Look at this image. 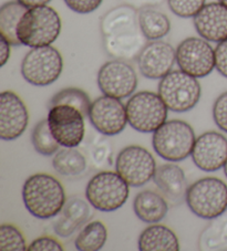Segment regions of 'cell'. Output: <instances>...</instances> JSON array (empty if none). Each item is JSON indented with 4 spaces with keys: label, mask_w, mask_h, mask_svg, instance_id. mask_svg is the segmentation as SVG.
Masks as SVG:
<instances>
[{
    "label": "cell",
    "mask_w": 227,
    "mask_h": 251,
    "mask_svg": "<svg viewBox=\"0 0 227 251\" xmlns=\"http://www.w3.org/2000/svg\"><path fill=\"white\" fill-rule=\"evenodd\" d=\"M158 92L170 111L184 113L196 106L202 90L198 77L175 70L160 80Z\"/></svg>",
    "instance_id": "ba28073f"
},
{
    "label": "cell",
    "mask_w": 227,
    "mask_h": 251,
    "mask_svg": "<svg viewBox=\"0 0 227 251\" xmlns=\"http://www.w3.org/2000/svg\"><path fill=\"white\" fill-rule=\"evenodd\" d=\"M91 158L94 165L102 168L111 165V146L108 141H99L91 149Z\"/></svg>",
    "instance_id": "1f68e13d"
},
{
    "label": "cell",
    "mask_w": 227,
    "mask_h": 251,
    "mask_svg": "<svg viewBox=\"0 0 227 251\" xmlns=\"http://www.w3.org/2000/svg\"><path fill=\"white\" fill-rule=\"evenodd\" d=\"M108 240V229L104 224L94 220L81 229L74 240V246L80 251H98Z\"/></svg>",
    "instance_id": "4316f807"
},
{
    "label": "cell",
    "mask_w": 227,
    "mask_h": 251,
    "mask_svg": "<svg viewBox=\"0 0 227 251\" xmlns=\"http://www.w3.org/2000/svg\"><path fill=\"white\" fill-rule=\"evenodd\" d=\"M69 9L80 15L91 14L101 6L103 0H63Z\"/></svg>",
    "instance_id": "836d02e7"
},
{
    "label": "cell",
    "mask_w": 227,
    "mask_h": 251,
    "mask_svg": "<svg viewBox=\"0 0 227 251\" xmlns=\"http://www.w3.org/2000/svg\"><path fill=\"white\" fill-rule=\"evenodd\" d=\"M52 135L62 147L79 146L85 138V115L71 105H56L48 113Z\"/></svg>",
    "instance_id": "7c38bea8"
},
{
    "label": "cell",
    "mask_w": 227,
    "mask_h": 251,
    "mask_svg": "<svg viewBox=\"0 0 227 251\" xmlns=\"http://www.w3.org/2000/svg\"><path fill=\"white\" fill-rule=\"evenodd\" d=\"M153 180L164 198L172 205H180L185 201L190 186L187 184L184 171L176 164L169 163L159 166L155 171Z\"/></svg>",
    "instance_id": "d6986e66"
},
{
    "label": "cell",
    "mask_w": 227,
    "mask_h": 251,
    "mask_svg": "<svg viewBox=\"0 0 227 251\" xmlns=\"http://www.w3.org/2000/svg\"><path fill=\"white\" fill-rule=\"evenodd\" d=\"M125 107L129 124L140 133H154L167 122L169 109L159 93L150 91L135 93Z\"/></svg>",
    "instance_id": "52a82bcc"
},
{
    "label": "cell",
    "mask_w": 227,
    "mask_h": 251,
    "mask_svg": "<svg viewBox=\"0 0 227 251\" xmlns=\"http://www.w3.org/2000/svg\"><path fill=\"white\" fill-rule=\"evenodd\" d=\"M224 174H225V176L227 177V161H226V163H225V165H224Z\"/></svg>",
    "instance_id": "ab89813d"
},
{
    "label": "cell",
    "mask_w": 227,
    "mask_h": 251,
    "mask_svg": "<svg viewBox=\"0 0 227 251\" xmlns=\"http://www.w3.org/2000/svg\"><path fill=\"white\" fill-rule=\"evenodd\" d=\"M25 207L33 217L46 220L60 214L67 201L62 184L49 174L38 173L26 179L23 187Z\"/></svg>",
    "instance_id": "7a4b0ae2"
},
{
    "label": "cell",
    "mask_w": 227,
    "mask_h": 251,
    "mask_svg": "<svg viewBox=\"0 0 227 251\" xmlns=\"http://www.w3.org/2000/svg\"><path fill=\"white\" fill-rule=\"evenodd\" d=\"M0 250L25 251L28 250L23 233L14 225L2 224L0 226Z\"/></svg>",
    "instance_id": "f546056e"
},
{
    "label": "cell",
    "mask_w": 227,
    "mask_h": 251,
    "mask_svg": "<svg viewBox=\"0 0 227 251\" xmlns=\"http://www.w3.org/2000/svg\"><path fill=\"white\" fill-rule=\"evenodd\" d=\"M63 247L60 242L49 236H42L34 239L28 246V251H62Z\"/></svg>",
    "instance_id": "e575fe53"
},
{
    "label": "cell",
    "mask_w": 227,
    "mask_h": 251,
    "mask_svg": "<svg viewBox=\"0 0 227 251\" xmlns=\"http://www.w3.org/2000/svg\"><path fill=\"white\" fill-rule=\"evenodd\" d=\"M52 166L61 176L74 177L85 171L86 159L76 147H64L55 154Z\"/></svg>",
    "instance_id": "484cf974"
},
{
    "label": "cell",
    "mask_w": 227,
    "mask_h": 251,
    "mask_svg": "<svg viewBox=\"0 0 227 251\" xmlns=\"http://www.w3.org/2000/svg\"><path fill=\"white\" fill-rule=\"evenodd\" d=\"M213 119L217 127L227 133V91L222 93L214 102Z\"/></svg>",
    "instance_id": "d6a6232c"
},
{
    "label": "cell",
    "mask_w": 227,
    "mask_h": 251,
    "mask_svg": "<svg viewBox=\"0 0 227 251\" xmlns=\"http://www.w3.org/2000/svg\"><path fill=\"white\" fill-rule=\"evenodd\" d=\"M185 201L195 216L214 219L227 210V185L216 177L200 178L187 189Z\"/></svg>",
    "instance_id": "5b68a950"
},
{
    "label": "cell",
    "mask_w": 227,
    "mask_h": 251,
    "mask_svg": "<svg viewBox=\"0 0 227 251\" xmlns=\"http://www.w3.org/2000/svg\"><path fill=\"white\" fill-rule=\"evenodd\" d=\"M215 69L227 79V39L217 43L215 48Z\"/></svg>",
    "instance_id": "d590c367"
},
{
    "label": "cell",
    "mask_w": 227,
    "mask_h": 251,
    "mask_svg": "<svg viewBox=\"0 0 227 251\" xmlns=\"http://www.w3.org/2000/svg\"><path fill=\"white\" fill-rule=\"evenodd\" d=\"M97 81L104 95L119 100L132 97L138 86V75L134 68L126 61L115 59L100 68Z\"/></svg>",
    "instance_id": "4fadbf2b"
},
{
    "label": "cell",
    "mask_w": 227,
    "mask_h": 251,
    "mask_svg": "<svg viewBox=\"0 0 227 251\" xmlns=\"http://www.w3.org/2000/svg\"><path fill=\"white\" fill-rule=\"evenodd\" d=\"M193 19L200 38L216 43L227 39V7L220 1L206 3Z\"/></svg>",
    "instance_id": "ac0fdd59"
},
{
    "label": "cell",
    "mask_w": 227,
    "mask_h": 251,
    "mask_svg": "<svg viewBox=\"0 0 227 251\" xmlns=\"http://www.w3.org/2000/svg\"><path fill=\"white\" fill-rule=\"evenodd\" d=\"M169 7L180 18H194L195 15L206 5V0H168Z\"/></svg>",
    "instance_id": "4dcf8cb0"
},
{
    "label": "cell",
    "mask_w": 227,
    "mask_h": 251,
    "mask_svg": "<svg viewBox=\"0 0 227 251\" xmlns=\"http://www.w3.org/2000/svg\"><path fill=\"white\" fill-rule=\"evenodd\" d=\"M88 119L92 126L106 136L117 135L129 124L125 105L119 99L108 95H102L91 103Z\"/></svg>",
    "instance_id": "5bb4252c"
},
{
    "label": "cell",
    "mask_w": 227,
    "mask_h": 251,
    "mask_svg": "<svg viewBox=\"0 0 227 251\" xmlns=\"http://www.w3.org/2000/svg\"><path fill=\"white\" fill-rule=\"evenodd\" d=\"M156 168L153 155L139 145L124 147L115 159V172L131 187L147 184L153 179Z\"/></svg>",
    "instance_id": "30bf717a"
},
{
    "label": "cell",
    "mask_w": 227,
    "mask_h": 251,
    "mask_svg": "<svg viewBox=\"0 0 227 251\" xmlns=\"http://www.w3.org/2000/svg\"><path fill=\"white\" fill-rule=\"evenodd\" d=\"M165 0H123L126 5L132 6L135 9H143L146 7H156L162 5Z\"/></svg>",
    "instance_id": "8d00e7d4"
},
{
    "label": "cell",
    "mask_w": 227,
    "mask_h": 251,
    "mask_svg": "<svg viewBox=\"0 0 227 251\" xmlns=\"http://www.w3.org/2000/svg\"><path fill=\"white\" fill-rule=\"evenodd\" d=\"M18 1L20 3H23V5L27 8H32L39 6H46L49 2H51L52 0H18Z\"/></svg>",
    "instance_id": "f35d334b"
},
{
    "label": "cell",
    "mask_w": 227,
    "mask_h": 251,
    "mask_svg": "<svg viewBox=\"0 0 227 251\" xmlns=\"http://www.w3.org/2000/svg\"><path fill=\"white\" fill-rule=\"evenodd\" d=\"M29 123V112L23 100L12 91L0 94V138L14 141L23 135Z\"/></svg>",
    "instance_id": "e0dca14e"
},
{
    "label": "cell",
    "mask_w": 227,
    "mask_h": 251,
    "mask_svg": "<svg viewBox=\"0 0 227 251\" xmlns=\"http://www.w3.org/2000/svg\"><path fill=\"white\" fill-rule=\"evenodd\" d=\"M175 50L177 66L187 75L200 79L215 69V49L203 38H186Z\"/></svg>",
    "instance_id": "8fae6325"
},
{
    "label": "cell",
    "mask_w": 227,
    "mask_h": 251,
    "mask_svg": "<svg viewBox=\"0 0 227 251\" xmlns=\"http://www.w3.org/2000/svg\"><path fill=\"white\" fill-rule=\"evenodd\" d=\"M140 28L148 41L161 40L171 31V21L169 17L155 9L146 7L139 10Z\"/></svg>",
    "instance_id": "603a6c76"
},
{
    "label": "cell",
    "mask_w": 227,
    "mask_h": 251,
    "mask_svg": "<svg viewBox=\"0 0 227 251\" xmlns=\"http://www.w3.org/2000/svg\"><path fill=\"white\" fill-rule=\"evenodd\" d=\"M199 250H227V213L211 219L200 232Z\"/></svg>",
    "instance_id": "d4e9b609"
},
{
    "label": "cell",
    "mask_w": 227,
    "mask_h": 251,
    "mask_svg": "<svg viewBox=\"0 0 227 251\" xmlns=\"http://www.w3.org/2000/svg\"><path fill=\"white\" fill-rule=\"evenodd\" d=\"M92 215L90 202L77 196L70 197L54 224V230L61 238H69L85 226Z\"/></svg>",
    "instance_id": "ffe728a7"
},
{
    "label": "cell",
    "mask_w": 227,
    "mask_h": 251,
    "mask_svg": "<svg viewBox=\"0 0 227 251\" xmlns=\"http://www.w3.org/2000/svg\"><path fill=\"white\" fill-rule=\"evenodd\" d=\"M61 18L54 8L39 6L28 8L17 29L21 46L39 48L51 46L61 32Z\"/></svg>",
    "instance_id": "3957f363"
},
{
    "label": "cell",
    "mask_w": 227,
    "mask_h": 251,
    "mask_svg": "<svg viewBox=\"0 0 227 251\" xmlns=\"http://www.w3.org/2000/svg\"><path fill=\"white\" fill-rule=\"evenodd\" d=\"M196 136L193 127L181 120L167 121L152 137L155 153L169 162L184 161L192 154Z\"/></svg>",
    "instance_id": "277c9868"
},
{
    "label": "cell",
    "mask_w": 227,
    "mask_h": 251,
    "mask_svg": "<svg viewBox=\"0 0 227 251\" xmlns=\"http://www.w3.org/2000/svg\"><path fill=\"white\" fill-rule=\"evenodd\" d=\"M11 43L0 36V66L3 67L10 58Z\"/></svg>",
    "instance_id": "74e56055"
},
{
    "label": "cell",
    "mask_w": 227,
    "mask_h": 251,
    "mask_svg": "<svg viewBox=\"0 0 227 251\" xmlns=\"http://www.w3.org/2000/svg\"><path fill=\"white\" fill-rule=\"evenodd\" d=\"M130 185L116 172L104 171L88 181L85 197L94 209L111 213L120 209L128 201Z\"/></svg>",
    "instance_id": "8992f818"
},
{
    "label": "cell",
    "mask_w": 227,
    "mask_h": 251,
    "mask_svg": "<svg viewBox=\"0 0 227 251\" xmlns=\"http://www.w3.org/2000/svg\"><path fill=\"white\" fill-rule=\"evenodd\" d=\"M218 1H220L221 3H223V5L227 7V0H218Z\"/></svg>",
    "instance_id": "60d3db41"
},
{
    "label": "cell",
    "mask_w": 227,
    "mask_h": 251,
    "mask_svg": "<svg viewBox=\"0 0 227 251\" xmlns=\"http://www.w3.org/2000/svg\"><path fill=\"white\" fill-rule=\"evenodd\" d=\"M21 75L34 86H48L63 71V58L52 46L31 48L21 62Z\"/></svg>",
    "instance_id": "9c48e42d"
},
{
    "label": "cell",
    "mask_w": 227,
    "mask_h": 251,
    "mask_svg": "<svg viewBox=\"0 0 227 251\" xmlns=\"http://www.w3.org/2000/svg\"><path fill=\"white\" fill-rule=\"evenodd\" d=\"M103 48L111 58L122 61L137 60L147 43L139 23V10L132 6H116L100 21Z\"/></svg>",
    "instance_id": "6da1fadb"
},
{
    "label": "cell",
    "mask_w": 227,
    "mask_h": 251,
    "mask_svg": "<svg viewBox=\"0 0 227 251\" xmlns=\"http://www.w3.org/2000/svg\"><path fill=\"white\" fill-rule=\"evenodd\" d=\"M191 156L200 171L212 173L221 170L227 161V138L218 132H205L196 137Z\"/></svg>",
    "instance_id": "2e32d148"
},
{
    "label": "cell",
    "mask_w": 227,
    "mask_h": 251,
    "mask_svg": "<svg viewBox=\"0 0 227 251\" xmlns=\"http://www.w3.org/2000/svg\"><path fill=\"white\" fill-rule=\"evenodd\" d=\"M31 142L34 150L43 156H52L58 152L60 147V144L52 135L48 120H41L34 125L31 132Z\"/></svg>",
    "instance_id": "f1b7e54d"
},
{
    "label": "cell",
    "mask_w": 227,
    "mask_h": 251,
    "mask_svg": "<svg viewBox=\"0 0 227 251\" xmlns=\"http://www.w3.org/2000/svg\"><path fill=\"white\" fill-rule=\"evenodd\" d=\"M176 62V50L169 42H147L137 59L140 73L146 79L161 80L172 71Z\"/></svg>",
    "instance_id": "9a60e30c"
},
{
    "label": "cell",
    "mask_w": 227,
    "mask_h": 251,
    "mask_svg": "<svg viewBox=\"0 0 227 251\" xmlns=\"http://www.w3.org/2000/svg\"><path fill=\"white\" fill-rule=\"evenodd\" d=\"M91 100L89 95L84 90L78 88H67L59 91L48 103V107H52L56 105H71L77 107L85 118L89 116V111L91 106Z\"/></svg>",
    "instance_id": "83f0119b"
},
{
    "label": "cell",
    "mask_w": 227,
    "mask_h": 251,
    "mask_svg": "<svg viewBox=\"0 0 227 251\" xmlns=\"http://www.w3.org/2000/svg\"><path fill=\"white\" fill-rule=\"evenodd\" d=\"M133 210L137 217L146 224H158L169 211L168 201L163 195L151 189L140 192L134 198Z\"/></svg>",
    "instance_id": "44dd1931"
},
{
    "label": "cell",
    "mask_w": 227,
    "mask_h": 251,
    "mask_svg": "<svg viewBox=\"0 0 227 251\" xmlns=\"http://www.w3.org/2000/svg\"><path fill=\"white\" fill-rule=\"evenodd\" d=\"M139 249L141 251H178L180 241L175 232L163 225L151 224L140 233Z\"/></svg>",
    "instance_id": "7402d4cb"
},
{
    "label": "cell",
    "mask_w": 227,
    "mask_h": 251,
    "mask_svg": "<svg viewBox=\"0 0 227 251\" xmlns=\"http://www.w3.org/2000/svg\"><path fill=\"white\" fill-rule=\"evenodd\" d=\"M28 8L18 0H11L0 8V36L7 39L11 46H21L17 36V29Z\"/></svg>",
    "instance_id": "cb8c5ba5"
}]
</instances>
